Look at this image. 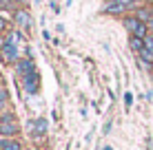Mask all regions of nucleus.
Wrapping results in <instances>:
<instances>
[{
	"instance_id": "obj_1",
	"label": "nucleus",
	"mask_w": 153,
	"mask_h": 150,
	"mask_svg": "<svg viewBox=\"0 0 153 150\" xmlns=\"http://www.w3.org/2000/svg\"><path fill=\"white\" fill-rule=\"evenodd\" d=\"M20 132V124L16 119L13 113H2L0 115V137L4 139H11Z\"/></svg>"
},
{
	"instance_id": "obj_2",
	"label": "nucleus",
	"mask_w": 153,
	"mask_h": 150,
	"mask_svg": "<svg viewBox=\"0 0 153 150\" xmlns=\"http://www.w3.org/2000/svg\"><path fill=\"white\" fill-rule=\"evenodd\" d=\"M20 58H25V55H20V51H18V46H16V44H9V42H7V44H4V49L0 51V60H2L4 64L16 66Z\"/></svg>"
},
{
	"instance_id": "obj_3",
	"label": "nucleus",
	"mask_w": 153,
	"mask_h": 150,
	"mask_svg": "<svg viewBox=\"0 0 153 150\" xmlns=\"http://www.w3.org/2000/svg\"><path fill=\"white\" fill-rule=\"evenodd\" d=\"M13 24H16V29L29 33V29H31V15H29V11H25V9H16V11H13Z\"/></svg>"
},
{
	"instance_id": "obj_4",
	"label": "nucleus",
	"mask_w": 153,
	"mask_h": 150,
	"mask_svg": "<svg viewBox=\"0 0 153 150\" xmlns=\"http://www.w3.org/2000/svg\"><path fill=\"white\" fill-rule=\"evenodd\" d=\"M16 73H18L20 77H29L36 73V64L31 58H20L18 64H16Z\"/></svg>"
},
{
	"instance_id": "obj_5",
	"label": "nucleus",
	"mask_w": 153,
	"mask_h": 150,
	"mask_svg": "<svg viewBox=\"0 0 153 150\" xmlns=\"http://www.w3.org/2000/svg\"><path fill=\"white\" fill-rule=\"evenodd\" d=\"M104 13H109V15H126L129 9H126L122 2H118V0H111V2H107V7H104Z\"/></svg>"
},
{
	"instance_id": "obj_6",
	"label": "nucleus",
	"mask_w": 153,
	"mask_h": 150,
	"mask_svg": "<svg viewBox=\"0 0 153 150\" xmlns=\"http://www.w3.org/2000/svg\"><path fill=\"white\" fill-rule=\"evenodd\" d=\"M31 135H33L36 139H42V137H47V119H36L33 121V126H31Z\"/></svg>"
},
{
	"instance_id": "obj_7",
	"label": "nucleus",
	"mask_w": 153,
	"mask_h": 150,
	"mask_svg": "<svg viewBox=\"0 0 153 150\" xmlns=\"http://www.w3.org/2000/svg\"><path fill=\"white\" fill-rule=\"evenodd\" d=\"M22 86H25V91L27 93H38V73H33V75H29V77H22Z\"/></svg>"
},
{
	"instance_id": "obj_8",
	"label": "nucleus",
	"mask_w": 153,
	"mask_h": 150,
	"mask_svg": "<svg viewBox=\"0 0 153 150\" xmlns=\"http://www.w3.org/2000/svg\"><path fill=\"white\" fill-rule=\"evenodd\" d=\"M133 15L140 20V22H144V24H149V20L153 18V11H151V7H138L133 11Z\"/></svg>"
},
{
	"instance_id": "obj_9",
	"label": "nucleus",
	"mask_w": 153,
	"mask_h": 150,
	"mask_svg": "<svg viewBox=\"0 0 153 150\" xmlns=\"http://www.w3.org/2000/svg\"><path fill=\"white\" fill-rule=\"evenodd\" d=\"M0 150H22V143H20L16 137H11V139H4V141H2Z\"/></svg>"
},
{
	"instance_id": "obj_10",
	"label": "nucleus",
	"mask_w": 153,
	"mask_h": 150,
	"mask_svg": "<svg viewBox=\"0 0 153 150\" xmlns=\"http://www.w3.org/2000/svg\"><path fill=\"white\" fill-rule=\"evenodd\" d=\"M131 49L135 51V53H140L142 49H144V38H138V35H131Z\"/></svg>"
},
{
	"instance_id": "obj_11",
	"label": "nucleus",
	"mask_w": 153,
	"mask_h": 150,
	"mask_svg": "<svg viewBox=\"0 0 153 150\" xmlns=\"http://www.w3.org/2000/svg\"><path fill=\"white\" fill-rule=\"evenodd\" d=\"M7 100H9V91H7V86H4V84H0V102L7 104Z\"/></svg>"
},
{
	"instance_id": "obj_12",
	"label": "nucleus",
	"mask_w": 153,
	"mask_h": 150,
	"mask_svg": "<svg viewBox=\"0 0 153 150\" xmlns=\"http://www.w3.org/2000/svg\"><path fill=\"white\" fill-rule=\"evenodd\" d=\"M7 27H9V20L4 18V13H0V33H4Z\"/></svg>"
},
{
	"instance_id": "obj_13",
	"label": "nucleus",
	"mask_w": 153,
	"mask_h": 150,
	"mask_svg": "<svg viewBox=\"0 0 153 150\" xmlns=\"http://www.w3.org/2000/svg\"><path fill=\"white\" fill-rule=\"evenodd\" d=\"M4 44H7V35H4V33H0V51L4 49Z\"/></svg>"
},
{
	"instance_id": "obj_14",
	"label": "nucleus",
	"mask_w": 153,
	"mask_h": 150,
	"mask_svg": "<svg viewBox=\"0 0 153 150\" xmlns=\"http://www.w3.org/2000/svg\"><path fill=\"white\" fill-rule=\"evenodd\" d=\"M11 2H16V4H25L27 0H11Z\"/></svg>"
},
{
	"instance_id": "obj_15",
	"label": "nucleus",
	"mask_w": 153,
	"mask_h": 150,
	"mask_svg": "<svg viewBox=\"0 0 153 150\" xmlns=\"http://www.w3.org/2000/svg\"><path fill=\"white\" fill-rule=\"evenodd\" d=\"M2 108H4V104H2V102H0V110H2Z\"/></svg>"
},
{
	"instance_id": "obj_16",
	"label": "nucleus",
	"mask_w": 153,
	"mask_h": 150,
	"mask_svg": "<svg viewBox=\"0 0 153 150\" xmlns=\"http://www.w3.org/2000/svg\"><path fill=\"white\" fill-rule=\"evenodd\" d=\"M0 84H2V75H0Z\"/></svg>"
},
{
	"instance_id": "obj_17",
	"label": "nucleus",
	"mask_w": 153,
	"mask_h": 150,
	"mask_svg": "<svg viewBox=\"0 0 153 150\" xmlns=\"http://www.w3.org/2000/svg\"><path fill=\"white\" fill-rule=\"evenodd\" d=\"M149 7H151V11H153V4H149Z\"/></svg>"
},
{
	"instance_id": "obj_18",
	"label": "nucleus",
	"mask_w": 153,
	"mask_h": 150,
	"mask_svg": "<svg viewBox=\"0 0 153 150\" xmlns=\"http://www.w3.org/2000/svg\"><path fill=\"white\" fill-rule=\"evenodd\" d=\"M29 150H36V148H29Z\"/></svg>"
}]
</instances>
